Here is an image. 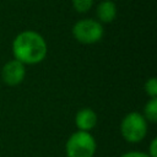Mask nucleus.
Instances as JSON below:
<instances>
[{"instance_id":"9b49d317","label":"nucleus","mask_w":157,"mask_h":157,"mask_svg":"<svg viewBox=\"0 0 157 157\" xmlns=\"http://www.w3.org/2000/svg\"><path fill=\"white\" fill-rule=\"evenodd\" d=\"M148 157H157V140L153 139L150 145V153Z\"/></svg>"},{"instance_id":"39448f33","label":"nucleus","mask_w":157,"mask_h":157,"mask_svg":"<svg viewBox=\"0 0 157 157\" xmlns=\"http://www.w3.org/2000/svg\"><path fill=\"white\" fill-rule=\"evenodd\" d=\"M25 65L18 60L13 59L7 61L1 70V78L7 86H17L25 78Z\"/></svg>"},{"instance_id":"1a4fd4ad","label":"nucleus","mask_w":157,"mask_h":157,"mask_svg":"<svg viewBox=\"0 0 157 157\" xmlns=\"http://www.w3.org/2000/svg\"><path fill=\"white\" fill-rule=\"evenodd\" d=\"M93 5V0H72V6L77 12H86Z\"/></svg>"},{"instance_id":"20e7f679","label":"nucleus","mask_w":157,"mask_h":157,"mask_svg":"<svg viewBox=\"0 0 157 157\" xmlns=\"http://www.w3.org/2000/svg\"><path fill=\"white\" fill-rule=\"evenodd\" d=\"M102 25L92 18H83L77 21L72 27L74 38L82 44H93L103 37Z\"/></svg>"},{"instance_id":"0eeeda50","label":"nucleus","mask_w":157,"mask_h":157,"mask_svg":"<svg viewBox=\"0 0 157 157\" xmlns=\"http://www.w3.org/2000/svg\"><path fill=\"white\" fill-rule=\"evenodd\" d=\"M97 16L101 22L109 23L117 17V6L110 0H104L98 5Z\"/></svg>"},{"instance_id":"9d476101","label":"nucleus","mask_w":157,"mask_h":157,"mask_svg":"<svg viewBox=\"0 0 157 157\" xmlns=\"http://www.w3.org/2000/svg\"><path fill=\"white\" fill-rule=\"evenodd\" d=\"M145 91L151 98H157V80L155 77L150 78L145 83Z\"/></svg>"},{"instance_id":"f257e3e1","label":"nucleus","mask_w":157,"mask_h":157,"mask_svg":"<svg viewBox=\"0 0 157 157\" xmlns=\"http://www.w3.org/2000/svg\"><path fill=\"white\" fill-rule=\"evenodd\" d=\"M12 53L15 59L20 63L34 65L45 58L47 43L39 33L34 31H23L15 37L12 42Z\"/></svg>"},{"instance_id":"7ed1b4c3","label":"nucleus","mask_w":157,"mask_h":157,"mask_svg":"<svg viewBox=\"0 0 157 157\" xmlns=\"http://www.w3.org/2000/svg\"><path fill=\"white\" fill-rule=\"evenodd\" d=\"M120 132L128 142L141 141L147 132V123L144 115L137 112H131L124 117L120 124Z\"/></svg>"},{"instance_id":"f03ea898","label":"nucleus","mask_w":157,"mask_h":157,"mask_svg":"<svg viewBox=\"0 0 157 157\" xmlns=\"http://www.w3.org/2000/svg\"><path fill=\"white\" fill-rule=\"evenodd\" d=\"M67 157H92L96 152L94 137L88 131L74 132L65 145Z\"/></svg>"},{"instance_id":"423d86ee","label":"nucleus","mask_w":157,"mask_h":157,"mask_svg":"<svg viewBox=\"0 0 157 157\" xmlns=\"http://www.w3.org/2000/svg\"><path fill=\"white\" fill-rule=\"evenodd\" d=\"M75 124L80 131H90L97 124V114L91 108H83L76 113Z\"/></svg>"},{"instance_id":"f8f14e48","label":"nucleus","mask_w":157,"mask_h":157,"mask_svg":"<svg viewBox=\"0 0 157 157\" xmlns=\"http://www.w3.org/2000/svg\"><path fill=\"white\" fill-rule=\"evenodd\" d=\"M120 157H148V155H146V153H144V152H136V151H134V152L124 153V155L120 156Z\"/></svg>"},{"instance_id":"6e6552de","label":"nucleus","mask_w":157,"mask_h":157,"mask_svg":"<svg viewBox=\"0 0 157 157\" xmlns=\"http://www.w3.org/2000/svg\"><path fill=\"white\" fill-rule=\"evenodd\" d=\"M144 118L151 123L157 121V98H151L144 107Z\"/></svg>"}]
</instances>
